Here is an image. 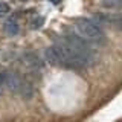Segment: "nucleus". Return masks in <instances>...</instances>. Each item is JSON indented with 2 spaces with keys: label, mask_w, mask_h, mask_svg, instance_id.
<instances>
[{
  "label": "nucleus",
  "mask_w": 122,
  "mask_h": 122,
  "mask_svg": "<svg viewBox=\"0 0 122 122\" xmlns=\"http://www.w3.org/2000/svg\"><path fill=\"white\" fill-rule=\"evenodd\" d=\"M3 30L8 34V35H17L18 34V23L15 18H9V20L5 21L3 25Z\"/></svg>",
  "instance_id": "5"
},
{
  "label": "nucleus",
  "mask_w": 122,
  "mask_h": 122,
  "mask_svg": "<svg viewBox=\"0 0 122 122\" xmlns=\"http://www.w3.org/2000/svg\"><path fill=\"white\" fill-rule=\"evenodd\" d=\"M96 18L104 25H108L117 30H122V12H99Z\"/></svg>",
  "instance_id": "3"
},
{
  "label": "nucleus",
  "mask_w": 122,
  "mask_h": 122,
  "mask_svg": "<svg viewBox=\"0 0 122 122\" xmlns=\"http://www.w3.org/2000/svg\"><path fill=\"white\" fill-rule=\"evenodd\" d=\"M0 81H2L3 89L9 90L11 93H20L23 79L20 78V75H18V73L11 72V70L2 72V73H0Z\"/></svg>",
  "instance_id": "2"
},
{
  "label": "nucleus",
  "mask_w": 122,
  "mask_h": 122,
  "mask_svg": "<svg viewBox=\"0 0 122 122\" xmlns=\"http://www.w3.org/2000/svg\"><path fill=\"white\" fill-rule=\"evenodd\" d=\"M73 29H75L76 35L79 38H82L84 41H87L90 46L92 44L93 46H104L107 43L105 32L101 29V26L98 23H95L90 18H86V17L75 18Z\"/></svg>",
  "instance_id": "1"
},
{
  "label": "nucleus",
  "mask_w": 122,
  "mask_h": 122,
  "mask_svg": "<svg viewBox=\"0 0 122 122\" xmlns=\"http://www.w3.org/2000/svg\"><path fill=\"white\" fill-rule=\"evenodd\" d=\"M43 23H44V18L43 17H35L32 21H30V28H32V29H38V28L43 26Z\"/></svg>",
  "instance_id": "6"
},
{
  "label": "nucleus",
  "mask_w": 122,
  "mask_h": 122,
  "mask_svg": "<svg viewBox=\"0 0 122 122\" xmlns=\"http://www.w3.org/2000/svg\"><path fill=\"white\" fill-rule=\"evenodd\" d=\"M21 63H23V66L30 72H38L43 67V61H41L40 56L34 52H26L25 55L21 56Z\"/></svg>",
  "instance_id": "4"
},
{
  "label": "nucleus",
  "mask_w": 122,
  "mask_h": 122,
  "mask_svg": "<svg viewBox=\"0 0 122 122\" xmlns=\"http://www.w3.org/2000/svg\"><path fill=\"white\" fill-rule=\"evenodd\" d=\"M9 5H6V3H2L0 2V17H5V15L9 12Z\"/></svg>",
  "instance_id": "7"
},
{
  "label": "nucleus",
  "mask_w": 122,
  "mask_h": 122,
  "mask_svg": "<svg viewBox=\"0 0 122 122\" xmlns=\"http://www.w3.org/2000/svg\"><path fill=\"white\" fill-rule=\"evenodd\" d=\"M108 5H112V6H116V5H122V0H105Z\"/></svg>",
  "instance_id": "8"
},
{
  "label": "nucleus",
  "mask_w": 122,
  "mask_h": 122,
  "mask_svg": "<svg viewBox=\"0 0 122 122\" xmlns=\"http://www.w3.org/2000/svg\"><path fill=\"white\" fill-rule=\"evenodd\" d=\"M21 2H25V0H21Z\"/></svg>",
  "instance_id": "9"
}]
</instances>
